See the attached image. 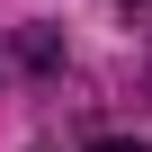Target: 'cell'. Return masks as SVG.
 <instances>
[{
  "label": "cell",
  "mask_w": 152,
  "mask_h": 152,
  "mask_svg": "<svg viewBox=\"0 0 152 152\" xmlns=\"http://www.w3.org/2000/svg\"><path fill=\"white\" fill-rule=\"evenodd\" d=\"M99 152H143V143H99Z\"/></svg>",
  "instance_id": "1"
}]
</instances>
